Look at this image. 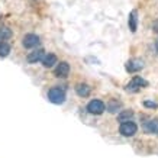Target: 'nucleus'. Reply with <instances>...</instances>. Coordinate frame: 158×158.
Listing matches in <instances>:
<instances>
[{
    "mask_svg": "<svg viewBox=\"0 0 158 158\" xmlns=\"http://www.w3.org/2000/svg\"><path fill=\"white\" fill-rule=\"evenodd\" d=\"M48 99L54 105H62L65 102V91L60 87H52L48 91Z\"/></svg>",
    "mask_w": 158,
    "mask_h": 158,
    "instance_id": "obj_1",
    "label": "nucleus"
},
{
    "mask_svg": "<svg viewBox=\"0 0 158 158\" xmlns=\"http://www.w3.org/2000/svg\"><path fill=\"white\" fill-rule=\"evenodd\" d=\"M136 131H138V126L135 122L132 120H125L120 123V128H119V132L123 136H134L136 134Z\"/></svg>",
    "mask_w": 158,
    "mask_h": 158,
    "instance_id": "obj_2",
    "label": "nucleus"
},
{
    "mask_svg": "<svg viewBox=\"0 0 158 158\" xmlns=\"http://www.w3.org/2000/svg\"><path fill=\"white\" fill-rule=\"evenodd\" d=\"M148 86V83L145 81L144 78H141V77H134L129 83H128V86H126V91H129V93H136L139 91L142 87H147Z\"/></svg>",
    "mask_w": 158,
    "mask_h": 158,
    "instance_id": "obj_3",
    "label": "nucleus"
},
{
    "mask_svg": "<svg viewBox=\"0 0 158 158\" xmlns=\"http://www.w3.org/2000/svg\"><path fill=\"white\" fill-rule=\"evenodd\" d=\"M87 110L90 112L91 115H102V113L106 110V105L102 100L94 99V100H91L90 103L87 105Z\"/></svg>",
    "mask_w": 158,
    "mask_h": 158,
    "instance_id": "obj_4",
    "label": "nucleus"
},
{
    "mask_svg": "<svg viewBox=\"0 0 158 158\" xmlns=\"http://www.w3.org/2000/svg\"><path fill=\"white\" fill-rule=\"evenodd\" d=\"M22 44H23L25 48H35L36 45L39 44V36L35 34H28L25 35L23 41H22Z\"/></svg>",
    "mask_w": 158,
    "mask_h": 158,
    "instance_id": "obj_5",
    "label": "nucleus"
},
{
    "mask_svg": "<svg viewBox=\"0 0 158 158\" xmlns=\"http://www.w3.org/2000/svg\"><path fill=\"white\" fill-rule=\"evenodd\" d=\"M144 68V62L138 60V58H134V60H129V61L126 62V71L129 73H136L139 70H142Z\"/></svg>",
    "mask_w": 158,
    "mask_h": 158,
    "instance_id": "obj_6",
    "label": "nucleus"
},
{
    "mask_svg": "<svg viewBox=\"0 0 158 158\" xmlns=\"http://www.w3.org/2000/svg\"><path fill=\"white\" fill-rule=\"evenodd\" d=\"M70 74V65H68V62H60L58 64V67L55 68V76L57 77H67Z\"/></svg>",
    "mask_w": 158,
    "mask_h": 158,
    "instance_id": "obj_7",
    "label": "nucleus"
},
{
    "mask_svg": "<svg viewBox=\"0 0 158 158\" xmlns=\"http://www.w3.org/2000/svg\"><path fill=\"white\" fill-rule=\"evenodd\" d=\"M55 64H58V58L55 54H47V55L42 58V65L45 68H51V67H54Z\"/></svg>",
    "mask_w": 158,
    "mask_h": 158,
    "instance_id": "obj_8",
    "label": "nucleus"
},
{
    "mask_svg": "<svg viewBox=\"0 0 158 158\" xmlns=\"http://www.w3.org/2000/svg\"><path fill=\"white\" fill-rule=\"evenodd\" d=\"M44 57H45V55H44V49L39 48V49H36V51H34V52L28 54L26 60H28V62H31V64H35V62L41 61Z\"/></svg>",
    "mask_w": 158,
    "mask_h": 158,
    "instance_id": "obj_9",
    "label": "nucleus"
},
{
    "mask_svg": "<svg viewBox=\"0 0 158 158\" xmlns=\"http://www.w3.org/2000/svg\"><path fill=\"white\" fill-rule=\"evenodd\" d=\"M144 129L148 134H155L158 135V119H151L144 123Z\"/></svg>",
    "mask_w": 158,
    "mask_h": 158,
    "instance_id": "obj_10",
    "label": "nucleus"
},
{
    "mask_svg": "<svg viewBox=\"0 0 158 158\" xmlns=\"http://www.w3.org/2000/svg\"><path fill=\"white\" fill-rule=\"evenodd\" d=\"M138 13H136V10H134V12H131L129 15V19H128V23H129V29L132 31V32H135L136 31V28H138Z\"/></svg>",
    "mask_w": 158,
    "mask_h": 158,
    "instance_id": "obj_11",
    "label": "nucleus"
},
{
    "mask_svg": "<svg viewBox=\"0 0 158 158\" xmlns=\"http://www.w3.org/2000/svg\"><path fill=\"white\" fill-rule=\"evenodd\" d=\"M90 90L91 89L87 86V84H78V86L76 87V93L80 97H87L89 94H90Z\"/></svg>",
    "mask_w": 158,
    "mask_h": 158,
    "instance_id": "obj_12",
    "label": "nucleus"
},
{
    "mask_svg": "<svg viewBox=\"0 0 158 158\" xmlns=\"http://www.w3.org/2000/svg\"><path fill=\"white\" fill-rule=\"evenodd\" d=\"M10 52V45L7 42H5V41H0V57L5 58L7 57Z\"/></svg>",
    "mask_w": 158,
    "mask_h": 158,
    "instance_id": "obj_13",
    "label": "nucleus"
},
{
    "mask_svg": "<svg viewBox=\"0 0 158 158\" xmlns=\"http://www.w3.org/2000/svg\"><path fill=\"white\" fill-rule=\"evenodd\" d=\"M134 116V112L132 110H123V112H120L119 115H118V119L120 122H125V120H131V118Z\"/></svg>",
    "mask_w": 158,
    "mask_h": 158,
    "instance_id": "obj_14",
    "label": "nucleus"
},
{
    "mask_svg": "<svg viewBox=\"0 0 158 158\" xmlns=\"http://www.w3.org/2000/svg\"><path fill=\"white\" fill-rule=\"evenodd\" d=\"M120 107V102L118 100H110L109 102V105L106 106V109L109 110L110 113H115V112H118V109Z\"/></svg>",
    "mask_w": 158,
    "mask_h": 158,
    "instance_id": "obj_15",
    "label": "nucleus"
},
{
    "mask_svg": "<svg viewBox=\"0 0 158 158\" xmlns=\"http://www.w3.org/2000/svg\"><path fill=\"white\" fill-rule=\"evenodd\" d=\"M10 36H12L10 29H7V28H0V39H2V41H5V39L10 38Z\"/></svg>",
    "mask_w": 158,
    "mask_h": 158,
    "instance_id": "obj_16",
    "label": "nucleus"
},
{
    "mask_svg": "<svg viewBox=\"0 0 158 158\" xmlns=\"http://www.w3.org/2000/svg\"><path fill=\"white\" fill-rule=\"evenodd\" d=\"M144 105H145V107H158V105L154 103V102H145Z\"/></svg>",
    "mask_w": 158,
    "mask_h": 158,
    "instance_id": "obj_17",
    "label": "nucleus"
},
{
    "mask_svg": "<svg viewBox=\"0 0 158 158\" xmlns=\"http://www.w3.org/2000/svg\"><path fill=\"white\" fill-rule=\"evenodd\" d=\"M157 49H158V41H157Z\"/></svg>",
    "mask_w": 158,
    "mask_h": 158,
    "instance_id": "obj_18",
    "label": "nucleus"
}]
</instances>
